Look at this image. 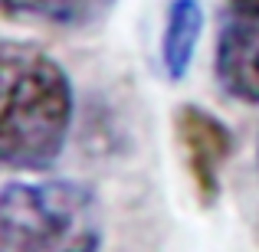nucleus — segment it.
<instances>
[{
	"mask_svg": "<svg viewBox=\"0 0 259 252\" xmlns=\"http://www.w3.org/2000/svg\"><path fill=\"white\" fill-rule=\"evenodd\" d=\"M0 158L10 170H50L72 128V85L66 69L30 43L0 49Z\"/></svg>",
	"mask_w": 259,
	"mask_h": 252,
	"instance_id": "nucleus-1",
	"label": "nucleus"
},
{
	"mask_svg": "<svg viewBox=\"0 0 259 252\" xmlns=\"http://www.w3.org/2000/svg\"><path fill=\"white\" fill-rule=\"evenodd\" d=\"M99 207L72 180L7 183L0 193V252H95Z\"/></svg>",
	"mask_w": 259,
	"mask_h": 252,
	"instance_id": "nucleus-2",
	"label": "nucleus"
},
{
	"mask_svg": "<svg viewBox=\"0 0 259 252\" xmlns=\"http://www.w3.org/2000/svg\"><path fill=\"white\" fill-rule=\"evenodd\" d=\"M177 144L184 151V164L203 203H213L220 196V177L227 161L233 158V134L217 115L200 105H184L174 115Z\"/></svg>",
	"mask_w": 259,
	"mask_h": 252,
	"instance_id": "nucleus-3",
	"label": "nucleus"
},
{
	"mask_svg": "<svg viewBox=\"0 0 259 252\" xmlns=\"http://www.w3.org/2000/svg\"><path fill=\"white\" fill-rule=\"evenodd\" d=\"M217 79L233 98L259 105V17H233L217 39Z\"/></svg>",
	"mask_w": 259,
	"mask_h": 252,
	"instance_id": "nucleus-4",
	"label": "nucleus"
},
{
	"mask_svg": "<svg viewBox=\"0 0 259 252\" xmlns=\"http://www.w3.org/2000/svg\"><path fill=\"white\" fill-rule=\"evenodd\" d=\"M200 33H203L200 0H171L164 13V30H161V66H164L171 82H181L190 72Z\"/></svg>",
	"mask_w": 259,
	"mask_h": 252,
	"instance_id": "nucleus-5",
	"label": "nucleus"
},
{
	"mask_svg": "<svg viewBox=\"0 0 259 252\" xmlns=\"http://www.w3.org/2000/svg\"><path fill=\"white\" fill-rule=\"evenodd\" d=\"M112 4L115 0H4V13L13 20L26 17L56 26H85L105 17Z\"/></svg>",
	"mask_w": 259,
	"mask_h": 252,
	"instance_id": "nucleus-6",
	"label": "nucleus"
},
{
	"mask_svg": "<svg viewBox=\"0 0 259 252\" xmlns=\"http://www.w3.org/2000/svg\"><path fill=\"white\" fill-rule=\"evenodd\" d=\"M236 7V13H246V17H259V0H230Z\"/></svg>",
	"mask_w": 259,
	"mask_h": 252,
	"instance_id": "nucleus-7",
	"label": "nucleus"
}]
</instances>
